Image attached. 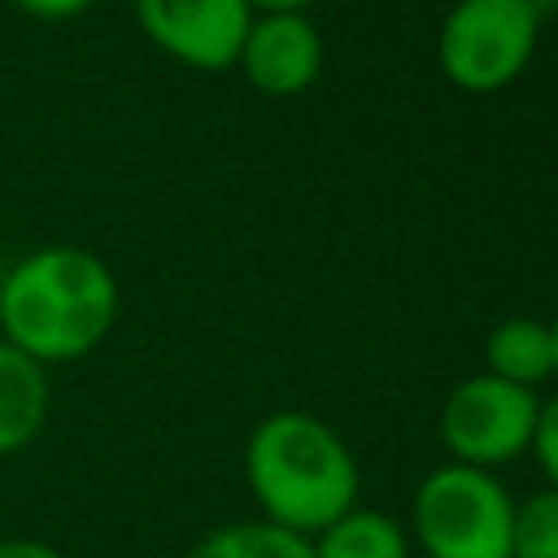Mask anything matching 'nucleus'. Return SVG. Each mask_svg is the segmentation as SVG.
Segmentation results:
<instances>
[{
    "instance_id": "obj_1",
    "label": "nucleus",
    "mask_w": 558,
    "mask_h": 558,
    "mask_svg": "<svg viewBox=\"0 0 558 558\" xmlns=\"http://www.w3.org/2000/svg\"><path fill=\"white\" fill-rule=\"evenodd\" d=\"M118 318L109 266L74 244H48L0 279V336L39 366L87 357Z\"/></svg>"
},
{
    "instance_id": "obj_2",
    "label": "nucleus",
    "mask_w": 558,
    "mask_h": 558,
    "mask_svg": "<svg viewBox=\"0 0 558 558\" xmlns=\"http://www.w3.org/2000/svg\"><path fill=\"white\" fill-rule=\"evenodd\" d=\"M244 480L262 519L305 541L357 506V462L349 445L336 427L301 410H279L253 427Z\"/></svg>"
},
{
    "instance_id": "obj_3",
    "label": "nucleus",
    "mask_w": 558,
    "mask_h": 558,
    "mask_svg": "<svg viewBox=\"0 0 558 558\" xmlns=\"http://www.w3.org/2000/svg\"><path fill=\"white\" fill-rule=\"evenodd\" d=\"M410 527L427 558H510L514 501L493 471L449 462L418 484Z\"/></svg>"
},
{
    "instance_id": "obj_4",
    "label": "nucleus",
    "mask_w": 558,
    "mask_h": 558,
    "mask_svg": "<svg viewBox=\"0 0 558 558\" xmlns=\"http://www.w3.org/2000/svg\"><path fill=\"white\" fill-rule=\"evenodd\" d=\"M536 31V0H458L440 26V70L462 92H497L532 61Z\"/></svg>"
},
{
    "instance_id": "obj_5",
    "label": "nucleus",
    "mask_w": 558,
    "mask_h": 558,
    "mask_svg": "<svg viewBox=\"0 0 558 558\" xmlns=\"http://www.w3.org/2000/svg\"><path fill=\"white\" fill-rule=\"evenodd\" d=\"M541 401L532 388L506 384L497 375H471L462 379L445 405H440V445L453 453L458 466L493 471L519 453L532 449Z\"/></svg>"
},
{
    "instance_id": "obj_6",
    "label": "nucleus",
    "mask_w": 558,
    "mask_h": 558,
    "mask_svg": "<svg viewBox=\"0 0 558 558\" xmlns=\"http://www.w3.org/2000/svg\"><path fill=\"white\" fill-rule=\"evenodd\" d=\"M144 35L196 70H227L240 61L253 26L248 0H135Z\"/></svg>"
},
{
    "instance_id": "obj_7",
    "label": "nucleus",
    "mask_w": 558,
    "mask_h": 558,
    "mask_svg": "<svg viewBox=\"0 0 558 558\" xmlns=\"http://www.w3.org/2000/svg\"><path fill=\"white\" fill-rule=\"evenodd\" d=\"M240 65L248 83L266 96H296L318 78L323 65V44L310 17L301 13H266L262 22L248 26Z\"/></svg>"
},
{
    "instance_id": "obj_8",
    "label": "nucleus",
    "mask_w": 558,
    "mask_h": 558,
    "mask_svg": "<svg viewBox=\"0 0 558 558\" xmlns=\"http://www.w3.org/2000/svg\"><path fill=\"white\" fill-rule=\"evenodd\" d=\"M48 366L0 340V458L26 449L48 423Z\"/></svg>"
},
{
    "instance_id": "obj_9",
    "label": "nucleus",
    "mask_w": 558,
    "mask_h": 558,
    "mask_svg": "<svg viewBox=\"0 0 558 558\" xmlns=\"http://www.w3.org/2000/svg\"><path fill=\"white\" fill-rule=\"evenodd\" d=\"M314 558H410V536L384 510L353 506L318 536H310Z\"/></svg>"
},
{
    "instance_id": "obj_10",
    "label": "nucleus",
    "mask_w": 558,
    "mask_h": 558,
    "mask_svg": "<svg viewBox=\"0 0 558 558\" xmlns=\"http://www.w3.org/2000/svg\"><path fill=\"white\" fill-rule=\"evenodd\" d=\"M484 357H488V375H497L506 384H519V388L541 384L545 375H554L549 323L506 318L501 327H493V336L484 344Z\"/></svg>"
},
{
    "instance_id": "obj_11",
    "label": "nucleus",
    "mask_w": 558,
    "mask_h": 558,
    "mask_svg": "<svg viewBox=\"0 0 558 558\" xmlns=\"http://www.w3.org/2000/svg\"><path fill=\"white\" fill-rule=\"evenodd\" d=\"M187 558H314V549L305 536L275 527L266 519H253V523H222L205 532Z\"/></svg>"
},
{
    "instance_id": "obj_12",
    "label": "nucleus",
    "mask_w": 558,
    "mask_h": 558,
    "mask_svg": "<svg viewBox=\"0 0 558 558\" xmlns=\"http://www.w3.org/2000/svg\"><path fill=\"white\" fill-rule=\"evenodd\" d=\"M510 558H558V488L532 493L514 506Z\"/></svg>"
},
{
    "instance_id": "obj_13",
    "label": "nucleus",
    "mask_w": 558,
    "mask_h": 558,
    "mask_svg": "<svg viewBox=\"0 0 558 558\" xmlns=\"http://www.w3.org/2000/svg\"><path fill=\"white\" fill-rule=\"evenodd\" d=\"M532 453L549 480V488H558V397L541 405L536 414V436H532Z\"/></svg>"
},
{
    "instance_id": "obj_14",
    "label": "nucleus",
    "mask_w": 558,
    "mask_h": 558,
    "mask_svg": "<svg viewBox=\"0 0 558 558\" xmlns=\"http://www.w3.org/2000/svg\"><path fill=\"white\" fill-rule=\"evenodd\" d=\"M0 558H65V554L35 536H0Z\"/></svg>"
},
{
    "instance_id": "obj_15",
    "label": "nucleus",
    "mask_w": 558,
    "mask_h": 558,
    "mask_svg": "<svg viewBox=\"0 0 558 558\" xmlns=\"http://www.w3.org/2000/svg\"><path fill=\"white\" fill-rule=\"evenodd\" d=\"M22 13H35V17H74L83 13L92 0H13Z\"/></svg>"
},
{
    "instance_id": "obj_16",
    "label": "nucleus",
    "mask_w": 558,
    "mask_h": 558,
    "mask_svg": "<svg viewBox=\"0 0 558 558\" xmlns=\"http://www.w3.org/2000/svg\"><path fill=\"white\" fill-rule=\"evenodd\" d=\"M266 9V13H301L310 0H248V9Z\"/></svg>"
},
{
    "instance_id": "obj_17",
    "label": "nucleus",
    "mask_w": 558,
    "mask_h": 558,
    "mask_svg": "<svg viewBox=\"0 0 558 558\" xmlns=\"http://www.w3.org/2000/svg\"><path fill=\"white\" fill-rule=\"evenodd\" d=\"M549 349H554V371H558V318L549 323Z\"/></svg>"
}]
</instances>
